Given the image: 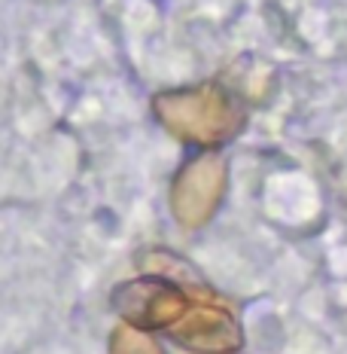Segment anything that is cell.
Segmentation results:
<instances>
[{"label":"cell","mask_w":347,"mask_h":354,"mask_svg":"<svg viewBox=\"0 0 347 354\" xmlns=\"http://www.w3.org/2000/svg\"><path fill=\"white\" fill-rule=\"evenodd\" d=\"M228 189V159L219 150H201L177 168L168 189V208L177 226L195 232L208 226Z\"/></svg>","instance_id":"2"},{"label":"cell","mask_w":347,"mask_h":354,"mask_svg":"<svg viewBox=\"0 0 347 354\" xmlns=\"http://www.w3.org/2000/svg\"><path fill=\"white\" fill-rule=\"evenodd\" d=\"M135 266L140 275H159V278H168V281L186 287L192 297H213V290L201 281L198 269L192 263H186L183 257H177L174 250H165V248H143L140 254L135 257Z\"/></svg>","instance_id":"5"},{"label":"cell","mask_w":347,"mask_h":354,"mask_svg":"<svg viewBox=\"0 0 347 354\" xmlns=\"http://www.w3.org/2000/svg\"><path fill=\"white\" fill-rule=\"evenodd\" d=\"M152 116L171 138L201 150H219L247 125V107L219 80L152 95Z\"/></svg>","instance_id":"1"},{"label":"cell","mask_w":347,"mask_h":354,"mask_svg":"<svg viewBox=\"0 0 347 354\" xmlns=\"http://www.w3.org/2000/svg\"><path fill=\"white\" fill-rule=\"evenodd\" d=\"M110 354H165L159 339L150 330L131 327V324H119L110 333Z\"/></svg>","instance_id":"6"},{"label":"cell","mask_w":347,"mask_h":354,"mask_svg":"<svg viewBox=\"0 0 347 354\" xmlns=\"http://www.w3.org/2000/svg\"><path fill=\"white\" fill-rule=\"evenodd\" d=\"M110 299H113V308L122 318V324L150 330V333L152 330L165 333L195 302V297H192L186 287L168 281V278H159V275H137L131 281L116 284Z\"/></svg>","instance_id":"3"},{"label":"cell","mask_w":347,"mask_h":354,"mask_svg":"<svg viewBox=\"0 0 347 354\" xmlns=\"http://www.w3.org/2000/svg\"><path fill=\"white\" fill-rule=\"evenodd\" d=\"M165 336L189 354H238L244 348V327L217 297H195L192 308Z\"/></svg>","instance_id":"4"}]
</instances>
